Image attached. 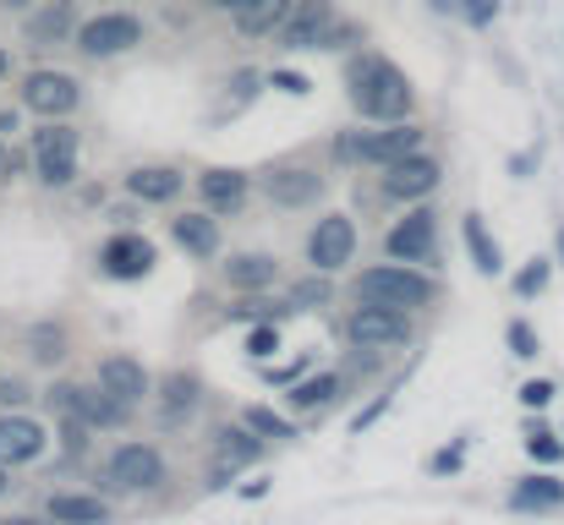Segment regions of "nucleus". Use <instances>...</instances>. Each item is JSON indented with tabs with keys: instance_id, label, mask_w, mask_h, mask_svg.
Masks as SVG:
<instances>
[{
	"instance_id": "obj_32",
	"label": "nucleus",
	"mask_w": 564,
	"mask_h": 525,
	"mask_svg": "<svg viewBox=\"0 0 564 525\" xmlns=\"http://www.w3.org/2000/svg\"><path fill=\"white\" fill-rule=\"evenodd\" d=\"M549 285V258H532L521 274H516V296H538Z\"/></svg>"
},
{
	"instance_id": "obj_26",
	"label": "nucleus",
	"mask_w": 564,
	"mask_h": 525,
	"mask_svg": "<svg viewBox=\"0 0 564 525\" xmlns=\"http://www.w3.org/2000/svg\"><path fill=\"white\" fill-rule=\"evenodd\" d=\"M460 236H466V247H471V263H477L482 274H499V269H505V252H499V241L488 236V225H482V214H466V225H460Z\"/></svg>"
},
{
	"instance_id": "obj_3",
	"label": "nucleus",
	"mask_w": 564,
	"mask_h": 525,
	"mask_svg": "<svg viewBox=\"0 0 564 525\" xmlns=\"http://www.w3.org/2000/svg\"><path fill=\"white\" fill-rule=\"evenodd\" d=\"M132 44H143V22L132 11H99V17H88L77 28V50L94 55V61H110V55H121Z\"/></svg>"
},
{
	"instance_id": "obj_6",
	"label": "nucleus",
	"mask_w": 564,
	"mask_h": 525,
	"mask_svg": "<svg viewBox=\"0 0 564 525\" xmlns=\"http://www.w3.org/2000/svg\"><path fill=\"white\" fill-rule=\"evenodd\" d=\"M346 335H351L357 350H389V346H405V340H411V318H405L400 307H378V302H368V307L351 313Z\"/></svg>"
},
{
	"instance_id": "obj_30",
	"label": "nucleus",
	"mask_w": 564,
	"mask_h": 525,
	"mask_svg": "<svg viewBox=\"0 0 564 525\" xmlns=\"http://www.w3.org/2000/svg\"><path fill=\"white\" fill-rule=\"evenodd\" d=\"M438 11H455L460 22H471V28H488L494 17H499V0H433Z\"/></svg>"
},
{
	"instance_id": "obj_7",
	"label": "nucleus",
	"mask_w": 564,
	"mask_h": 525,
	"mask_svg": "<svg viewBox=\"0 0 564 525\" xmlns=\"http://www.w3.org/2000/svg\"><path fill=\"white\" fill-rule=\"evenodd\" d=\"M422 149V132L416 127H405V121H389V132H368V138H346L340 143V154L346 160H362V165H400L405 154H416Z\"/></svg>"
},
{
	"instance_id": "obj_8",
	"label": "nucleus",
	"mask_w": 564,
	"mask_h": 525,
	"mask_svg": "<svg viewBox=\"0 0 564 525\" xmlns=\"http://www.w3.org/2000/svg\"><path fill=\"white\" fill-rule=\"evenodd\" d=\"M33 165H39V175L50 186H72V175H77V132L61 127V121L33 132Z\"/></svg>"
},
{
	"instance_id": "obj_45",
	"label": "nucleus",
	"mask_w": 564,
	"mask_h": 525,
	"mask_svg": "<svg viewBox=\"0 0 564 525\" xmlns=\"http://www.w3.org/2000/svg\"><path fill=\"white\" fill-rule=\"evenodd\" d=\"M6 72H11V61H6V50H0V77H6Z\"/></svg>"
},
{
	"instance_id": "obj_44",
	"label": "nucleus",
	"mask_w": 564,
	"mask_h": 525,
	"mask_svg": "<svg viewBox=\"0 0 564 525\" xmlns=\"http://www.w3.org/2000/svg\"><path fill=\"white\" fill-rule=\"evenodd\" d=\"M6 165H11V154H6V143H0V175H6Z\"/></svg>"
},
{
	"instance_id": "obj_48",
	"label": "nucleus",
	"mask_w": 564,
	"mask_h": 525,
	"mask_svg": "<svg viewBox=\"0 0 564 525\" xmlns=\"http://www.w3.org/2000/svg\"><path fill=\"white\" fill-rule=\"evenodd\" d=\"M0 525H39V521H0Z\"/></svg>"
},
{
	"instance_id": "obj_25",
	"label": "nucleus",
	"mask_w": 564,
	"mask_h": 525,
	"mask_svg": "<svg viewBox=\"0 0 564 525\" xmlns=\"http://www.w3.org/2000/svg\"><path fill=\"white\" fill-rule=\"evenodd\" d=\"M127 192H132L138 203H171V197L182 192V175L165 171V165H154V171H132L127 175Z\"/></svg>"
},
{
	"instance_id": "obj_15",
	"label": "nucleus",
	"mask_w": 564,
	"mask_h": 525,
	"mask_svg": "<svg viewBox=\"0 0 564 525\" xmlns=\"http://www.w3.org/2000/svg\"><path fill=\"white\" fill-rule=\"evenodd\" d=\"M154 269V241H143V236H116L110 247H105V274L110 280H143Z\"/></svg>"
},
{
	"instance_id": "obj_12",
	"label": "nucleus",
	"mask_w": 564,
	"mask_h": 525,
	"mask_svg": "<svg viewBox=\"0 0 564 525\" xmlns=\"http://www.w3.org/2000/svg\"><path fill=\"white\" fill-rule=\"evenodd\" d=\"M110 482L127 488V493L160 488V482H165V455H160L154 444H121V449L110 455Z\"/></svg>"
},
{
	"instance_id": "obj_16",
	"label": "nucleus",
	"mask_w": 564,
	"mask_h": 525,
	"mask_svg": "<svg viewBox=\"0 0 564 525\" xmlns=\"http://www.w3.org/2000/svg\"><path fill=\"white\" fill-rule=\"evenodd\" d=\"M263 192H269V203H280V208H307V203L324 197V175L318 171H274L263 181Z\"/></svg>"
},
{
	"instance_id": "obj_46",
	"label": "nucleus",
	"mask_w": 564,
	"mask_h": 525,
	"mask_svg": "<svg viewBox=\"0 0 564 525\" xmlns=\"http://www.w3.org/2000/svg\"><path fill=\"white\" fill-rule=\"evenodd\" d=\"M6 482H11V477H6V466H0V493H6Z\"/></svg>"
},
{
	"instance_id": "obj_38",
	"label": "nucleus",
	"mask_w": 564,
	"mask_h": 525,
	"mask_svg": "<svg viewBox=\"0 0 564 525\" xmlns=\"http://www.w3.org/2000/svg\"><path fill=\"white\" fill-rule=\"evenodd\" d=\"M269 83H274V88H285V94H313V83H307V77H296V72H274Z\"/></svg>"
},
{
	"instance_id": "obj_35",
	"label": "nucleus",
	"mask_w": 564,
	"mask_h": 525,
	"mask_svg": "<svg viewBox=\"0 0 564 525\" xmlns=\"http://www.w3.org/2000/svg\"><path fill=\"white\" fill-rule=\"evenodd\" d=\"M527 449H532V460H543V466H560L564 460V444L554 438V433H543V427L527 438Z\"/></svg>"
},
{
	"instance_id": "obj_21",
	"label": "nucleus",
	"mask_w": 564,
	"mask_h": 525,
	"mask_svg": "<svg viewBox=\"0 0 564 525\" xmlns=\"http://www.w3.org/2000/svg\"><path fill=\"white\" fill-rule=\"evenodd\" d=\"M274 274H280V263L269 252H241V258L225 263V280L236 291H263V285H274Z\"/></svg>"
},
{
	"instance_id": "obj_17",
	"label": "nucleus",
	"mask_w": 564,
	"mask_h": 525,
	"mask_svg": "<svg viewBox=\"0 0 564 525\" xmlns=\"http://www.w3.org/2000/svg\"><path fill=\"white\" fill-rule=\"evenodd\" d=\"M99 383H105L116 400H127V405H138V400L149 394V372H143V361H132V356H105V361H99Z\"/></svg>"
},
{
	"instance_id": "obj_40",
	"label": "nucleus",
	"mask_w": 564,
	"mask_h": 525,
	"mask_svg": "<svg viewBox=\"0 0 564 525\" xmlns=\"http://www.w3.org/2000/svg\"><path fill=\"white\" fill-rule=\"evenodd\" d=\"M455 466H460V449H444V455L433 460V471H455Z\"/></svg>"
},
{
	"instance_id": "obj_33",
	"label": "nucleus",
	"mask_w": 564,
	"mask_h": 525,
	"mask_svg": "<svg viewBox=\"0 0 564 525\" xmlns=\"http://www.w3.org/2000/svg\"><path fill=\"white\" fill-rule=\"evenodd\" d=\"M324 302H329V280H324V274H318V280H302V285L291 291V307H302V313H307V307H324Z\"/></svg>"
},
{
	"instance_id": "obj_13",
	"label": "nucleus",
	"mask_w": 564,
	"mask_h": 525,
	"mask_svg": "<svg viewBox=\"0 0 564 525\" xmlns=\"http://www.w3.org/2000/svg\"><path fill=\"white\" fill-rule=\"evenodd\" d=\"M433 186H438V160H427L422 149H416V154H405L400 165H389V175H383V192H389V197H400V203L427 197Z\"/></svg>"
},
{
	"instance_id": "obj_1",
	"label": "nucleus",
	"mask_w": 564,
	"mask_h": 525,
	"mask_svg": "<svg viewBox=\"0 0 564 525\" xmlns=\"http://www.w3.org/2000/svg\"><path fill=\"white\" fill-rule=\"evenodd\" d=\"M346 83H351V105H357L368 121H405V116H411V105H416L411 77H405L394 61H383V55H362V61H351Z\"/></svg>"
},
{
	"instance_id": "obj_19",
	"label": "nucleus",
	"mask_w": 564,
	"mask_h": 525,
	"mask_svg": "<svg viewBox=\"0 0 564 525\" xmlns=\"http://www.w3.org/2000/svg\"><path fill=\"white\" fill-rule=\"evenodd\" d=\"M72 28H77V6L72 0H44L28 17V44H61Z\"/></svg>"
},
{
	"instance_id": "obj_37",
	"label": "nucleus",
	"mask_w": 564,
	"mask_h": 525,
	"mask_svg": "<svg viewBox=\"0 0 564 525\" xmlns=\"http://www.w3.org/2000/svg\"><path fill=\"white\" fill-rule=\"evenodd\" d=\"M510 350H516L521 361H532V356H538V335H532V324H510Z\"/></svg>"
},
{
	"instance_id": "obj_29",
	"label": "nucleus",
	"mask_w": 564,
	"mask_h": 525,
	"mask_svg": "<svg viewBox=\"0 0 564 525\" xmlns=\"http://www.w3.org/2000/svg\"><path fill=\"white\" fill-rule=\"evenodd\" d=\"M192 405H197V378L171 372V378H165V416L182 422V416H192Z\"/></svg>"
},
{
	"instance_id": "obj_2",
	"label": "nucleus",
	"mask_w": 564,
	"mask_h": 525,
	"mask_svg": "<svg viewBox=\"0 0 564 525\" xmlns=\"http://www.w3.org/2000/svg\"><path fill=\"white\" fill-rule=\"evenodd\" d=\"M357 302H378V307H427L433 302V280L416 269V263H383V269H368L357 280Z\"/></svg>"
},
{
	"instance_id": "obj_20",
	"label": "nucleus",
	"mask_w": 564,
	"mask_h": 525,
	"mask_svg": "<svg viewBox=\"0 0 564 525\" xmlns=\"http://www.w3.org/2000/svg\"><path fill=\"white\" fill-rule=\"evenodd\" d=\"M171 236H176V247L192 252V258H214V252H219V225H214L208 214H182V219L171 225Z\"/></svg>"
},
{
	"instance_id": "obj_24",
	"label": "nucleus",
	"mask_w": 564,
	"mask_h": 525,
	"mask_svg": "<svg viewBox=\"0 0 564 525\" xmlns=\"http://www.w3.org/2000/svg\"><path fill=\"white\" fill-rule=\"evenodd\" d=\"M214 455H219V466H252L258 455H263V438L252 433V427H219V444H214Z\"/></svg>"
},
{
	"instance_id": "obj_41",
	"label": "nucleus",
	"mask_w": 564,
	"mask_h": 525,
	"mask_svg": "<svg viewBox=\"0 0 564 525\" xmlns=\"http://www.w3.org/2000/svg\"><path fill=\"white\" fill-rule=\"evenodd\" d=\"M22 400V383H0V405H17Z\"/></svg>"
},
{
	"instance_id": "obj_28",
	"label": "nucleus",
	"mask_w": 564,
	"mask_h": 525,
	"mask_svg": "<svg viewBox=\"0 0 564 525\" xmlns=\"http://www.w3.org/2000/svg\"><path fill=\"white\" fill-rule=\"evenodd\" d=\"M335 394H340V378H335V372H318V378H307V383L291 389V411H318V405H329Z\"/></svg>"
},
{
	"instance_id": "obj_4",
	"label": "nucleus",
	"mask_w": 564,
	"mask_h": 525,
	"mask_svg": "<svg viewBox=\"0 0 564 525\" xmlns=\"http://www.w3.org/2000/svg\"><path fill=\"white\" fill-rule=\"evenodd\" d=\"M335 28H340L335 0H296V6H291V17L280 22V33H274V39H280L285 50H329Z\"/></svg>"
},
{
	"instance_id": "obj_43",
	"label": "nucleus",
	"mask_w": 564,
	"mask_h": 525,
	"mask_svg": "<svg viewBox=\"0 0 564 525\" xmlns=\"http://www.w3.org/2000/svg\"><path fill=\"white\" fill-rule=\"evenodd\" d=\"M203 6H225V11H236V6H241V0H203Z\"/></svg>"
},
{
	"instance_id": "obj_18",
	"label": "nucleus",
	"mask_w": 564,
	"mask_h": 525,
	"mask_svg": "<svg viewBox=\"0 0 564 525\" xmlns=\"http://www.w3.org/2000/svg\"><path fill=\"white\" fill-rule=\"evenodd\" d=\"M291 6H296V0H241V6H236L241 39H274L280 22L291 17Z\"/></svg>"
},
{
	"instance_id": "obj_31",
	"label": "nucleus",
	"mask_w": 564,
	"mask_h": 525,
	"mask_svg": "<svg viewBox=\"0 0 564 525\" xmlns=\"http://www.w3.org/2000/svg\"><path fill=\"white\" fill-rule=\"evenodd\" d=\"M247 427H252L258 438H274V444H285V438H296V427H291L285 416H274V411H263V405H252V411H247Z\"/></svg>"
},
{
	"instance_id": "obj_5",
	"label": "nucleus",
	"mask_w": 564,
	"mask_h": 525,
	"mask_svg": "<svg viewBox=\"0 0 564 525\" xmlns=\"http://www.w3.org/2000/svg\"><path fill=\"white\" fill-rule=\"evenodd\" d=\"M50 411H66L88 427H121L127 422V400H116L105 383L99 389H72V383H55L50 389Z\"/></svg>"
},
{
	"instance_id": "obj_11",
	"label": "nucleus",
	"mask_w": 564,
	"mask_h": 525,
	"mask_svg": "<svg viewBox=\"0 0 564 525\" xmlns=\"http://www.w3.org/2000/svg\"><path fill=\"white\" fill-rule=\"evenodd\" d=\"M22 105H28L33 116H44V121L72 116V110H77V77H66V72H28Z\"/></svg>"
},
{
	"instance_id": "obj_34",
	"label": "nucleus",
	"mask_w": 564,
	"mask_h": 525,
	"mask_svg": "<svg viewBox=\"0 0 564 525\" xmlns=\"http://www.w3.org/2000/svg\"><path fill=\"white\" fill-rule=\"evenodd\" d=\"M247 350H252L258 361H269V356L280 350V324H274V318H269V324H258V329L247 335Z\"/></svg>"
},
{
	"instance_id": "obj_42",
	"label": "nucleus",
	"mask_w": 564,
	"mask_h": 525,
	"mask_svg": "<svg viewBox=\"0 0 564 525\" xmlns=\"http://www.w3.org/2000/svg\"><path fill=\"white\" fill-rule=\"evenodd\" d=\"M0 132H17V110H0Z\"/></svg>"
},
{
	"instance_id": "obj_23",
	"label": "nucleus",
	"mask_w": 564,
	"mask_h": 525,
	"mask_svg": "<svg viewBox=\"0 0 564 525\" xmlns=\"http://www.w3.org/2000/svg\"><path fill=\"white\" fill-rule=\"evenodd\" d=\"M50 521L55 525H105L110 510L99 499H83V493H55L50 499Z\"/></svg>"
},
{
	"instance_id": "obj_9",
	"label": "nucleus",
	"mask_w": 564,
	"mask_h": 525,
	"mask_svg": "<svg viewBox=\"0 0 564 525\" xmlns=\"http://www.w3.org/2000/svg\"><path fill=\"white\" fill-rule=\"evenodd\" d=\"M351 252H357V225H351L346 214H329V219H318V230L307 236V263H313L318 274H335V269H346V263H351Z\"/></svg>"
},
{
	"instance_id": "obj_27",
	"label": "nucleus",
	"mask_w": 564,
	"mask_h": 525,
	"mask_svg": "<svg viewBox=\"0 0 564 525\" xmlns=\"http://www.w3.org/2000/svg\"><path fill=\"white\" fill-rule=\"evenodd\" d=\"M510 504H516V510H560L564 504V482L560 477H527V482H516Z\"/></svg>"
},
{
	"instance_id": "obj_36",
	"label": "nucleus",
	"mask_w": 564,
	"mask_h": 525,
	"mask_svg": "<svg viewBox=\"0 0 564 525\" xmlns=\"http://www.w3.org/2000/svg\"><path fill=\"white\" fill-rule=\"evenodd\" d=\"M554 400V383L549 378H532V383H521V405H532V411H543Z\"/></svg>"
},
{
	"instance_id": "obj_10",
	"label": "nucleus",
	"mask_w": 564,
	"mask_h": 525,
	"mask_svg": "<svg viewBox=\"0 0 564 525\" xmlns=\"http://www.w3.org/2000/svg\"><path fill=\"white\" fill-rule=\"evenodd\" d=\"M433 225H438L433 208H411V214L389 230V241H383L389 258H394V263H416V269H427L433 252H438V247H433Z\"/></svg>"
},
{
	"instance_id": "obj_39",
	"label": "nucleus",
	"mask_w": 564,
	"mask_h": 525,
	"mask_svg": "<svg viewBox=\"0 0 564 525\" xmlns=\"http://www.w3.org/2000/svg\"><path fill=\"white\" fill-rule=\"evenodd\" d=\"M230 318H269V307L263 302H241V307H230Z\"/></svg>"
},
{
	"instance_id": "obj_14",
	"label": "nucleus",
	"mask_w": 564,
	"mask_h": 525,
	"mask_svg": "<svg viewBox=\"0 0 564 525\" xmlns=\"http://www.w3.org/2000/svg\"><path fill=\"white\" fill-rule=\"evenodd\" d=\"M44 455V427L28 416H0V466H28Z\"/></svg>"
},
{
	"instance_id": "obj_22",
	"label": "nucleus",
	"mask_w": 564,
	"mask_h": 525,
	"mask_svg": "<svg viewBox=\"0 0 564 525\" xmlns=\"http://www.w3.org/2000/svg\"><path fill=\"white\" fill-rule=\"evenodd\" d=\"M197 192H203V203L208 208H241V197H247V175L241 171H203V181H197Z\"/></svg>"
},
{
	"instance_id": "obj_47",
	"label": "nucleus",
	"mask_w": 564,
	"mask_h": 525,
	"mask_svg": "<svg viewBox=\"0 0 564 525\" xmlns=\"http://www.w3.org/2000/svg\"><path fill=\"white\" fill-rule=\"evenodd\" d=\"M560 263H564V225H560Z\"/></svg>"
}]
</instances>
